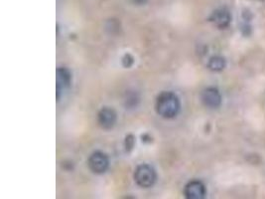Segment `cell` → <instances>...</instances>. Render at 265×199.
Instances as JSON below:
<instances>
[{"mask_svg":"<svg viewBox=\"0 0 265 199\" xmlns=\"http://www.w3.org/2000/svg\"><path fill=\"white\" fill-rule=\"evenodd\" d=\"M156 112L165 118L176 116L180 110V100L172 92H162L156 100Z\"/></svg>","mask_w":265,"mask_h":199,"instance_id":"obj_1","label":"cell"},{"mask_svg":"<svg viewBox=\"0 0 265 199\" xmlns=\"http://www.w3.org/2000/svg\"><path fill=\"white\" fill-rule=\"evenodd\" d=\"M134 180L141 188H151L156 182V172L152 166L148 164H141L135 170Z\"/></svg>","mask_w":265,"mask_h":199,"instance_id":"obj_2","label":"cell"},{"mask_svg":"<svg viewBox=\"0 0 265 199\" xmlns=\"http://www.w3.org/2000/svg\"><path fill=\"white\" fill-rule=\"evenodd\" d=\"M88 164L92 172L100 174L105 172L108 168L109 160L106 154H104L103 152H95L88 158Z\"/></svg>","mask_w":265,"mask_h":199,"instance_id":"obj_3","label":"cell"},{"mask_svg":"<svg viewBox=\"0 0 265 199\" xmlns=\"http://www.w3.org/2000/svg\"><path fill=\"white\" fill-rule=\"evenodd\" d=\"M72 82V75L67 68H58L56 71V93L57 99H60L63 92H65Z\"/></svg>","mask_w":265,"mask_h":199,"instance_id":"obj_4","label":"cell"},{"mask_svg":"<svg viewBox=\"0 0 265 199\" xmlns=\"http://www.w3.org/2000/svg\"><path fill=\"white\" fill-rule=\"evenodd\" d=\"M209 19L211 22H213L220 29H225L230 25L231 20H232V16H231V13L228 9L219 8L212 13V15L210 16Z\"/></svg>","mask_w":265,"mask_h":199,"instance_id":"obj_5","label":"cell"},{"mask_svg":"<svg viewBox=\"0 0 265 199\" xmlns=\"http://www.w3.org/2000/svg\"><path fill=\"white\" fill-rule=\"evenodd\" d=\"M206 196V186L200 180H192L185 188V196L188 199H202Z\"/></svg>","mask_w":265,"mask_h":199,"instance_id":"obj_6","label":"cell"},{"mask_svg":"<svg viewBox=\"0 0 265 199\" xmlns=\"http://www.w3.org/2000/svg\"><path fill=\"white\" fill-rule=\"evenodd\" d=\"M202 100L205 106L211 108H219L222 104V96L218 89L210 87L202 93Z\"/></svg>","mask_w":265,"mask_h":199,"instance_id":"obj_7","label":"cell"},{"mask_svg":"<svg viewBox=\"0 0 265 199\" xmlns=\"http://www.w3.org/2000/svg\"><path fill=\"white\" fill-rule=\"evenodd\" d=\"M97 120L101 128L105 130L111 128L116 122V112L112 108H103L98 112Z\"/></svg>","mask_w":265,"mask_h":199,"instance_id":"obj_8","label":"cell"},{"mask_svg":"<svg viewBox=\"0 0 265 199\" xmlns=\"http://www.w3.org/2000/svg\"><path fill=\"white\" fill-rule=\"evenodd\" d=\"M208 67L210 70L214 72H220L226 67V60L221 56L212 57L208 63Z\"/></svg>","mask_w":265,"mask_h":199,"instance_id":"obj_9","label":"cell"},{"mask_svg":"<svg viewBox=\"0 0 265 199\" xmlns=\"http://www.w3.org/2000/svg\"><path fill=\"white\" fill-rule=\"evenodd\" d=\"M121 62H122V66L124 68H130L134 64V58L131 54H125L122 57Z\"/></svg>","mask_w":265,"mask_h":199,"instance_id":"obj_10","label":"cell"},{"mask_svg":"<svg viewBox=\"0 0 265 199\" xmlns=\"http://www.w3.org/2000/svg\"><path fill=\"white\" fill-rule=\"evenodd\" d=\"M134 142H135V140H134V136L132 134H129L126 136V138H125V150H126V152H130L133 148Z\"/></svg>","mask_w":265,"mask_h":199,"instance_id":"obj_11","label":"cell"},{"mask_svg":"<svg viewBox=\"0 0 265 199\" xmlns=\"http://www.w3.org/2000/svg\"><path fill=\"white\" fill-rule=\"evenodd\" d=\"M134 3H136V4H138V5H141V4H144V3H146V1L147 0H132Z\"/></svg>","mask_w":265,"mask_h":199,"instance_id":"obj_12","label":"cell"}]
</instances>
